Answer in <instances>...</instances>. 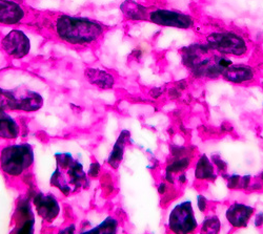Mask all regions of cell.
I'll return each mask as SVG.
<instances>
[{"label": "cell", "mask_w": 263, "mask_h": 234, "mask_svg": "<svg viewBox=\"0 0 263 234\" xmlns=\"http://www.w3.org/2000/svg\"><path fill=\"white\" fill-rule=\"evenodd\" d=\"M194 33L198 44L228 58H248L256 50L254 40L245 30L219 19H197Z\"/></svg>", "instance_id": "6da1fadb"}, {"label": "cell", "mask_w": 263, "mask_h": 234, "mask_svg": "<svg viewBox=\"0 0 263 234\" xmlns=\"http://www.w3.org/2000/svg\"><path fill=\"white\" fill-rule=\"evenodd\" d=\"M51 26L57 40L75 50L95 48L109 30L100 21L63 13L54 15Z\"/></svg>", "instance_id": "7a4b0ae2"}, {"label": "cell", "mask_w": 263, "mask_h": 234, "mask_svg": "<svg viewBox=\"0 0 263 234\" xmlns=\"http://www.w3.org/2000/svg\"><path fill=\"white\" fill-rule=\"evenodd\" d=\"M180 55L182 65L197 80L221 79L224 70L232 63L228 57L198 42L181 49Z\"/></svg>", "instance_id": "3957f363"}, {"label": "cell", "mask_w": 263, "mask_h": 234, "mask_svg": "<svg viewBox=\"0 0 263 234\" xmlns=\"http://www.w3.org/2000/svg\"><path fill=\"white\" fill-rule=\"evenodd\" d=\"M56 167L50 179L51 186L59 190L63 196H72L90 186V178L83 164L70 153L55 155Z\"/></svg>", "instance_id": "277c9868"}, {"label": "cell", "mask_w": 263, "mask_h": 234, "mask_svg": "<svg viewBox=\"0 0 263 234\" xmlns=\"http://www.w3.org/2000/svg\"><path fill=\"white\" fill-rule=\"evenodd\" d=\"M43 104L45 99L42 95L26 85L14 89L0 88V110L8 113H35L42 108Z\"/></svg>", "instance_id": "5b68a950"}, {"label": "cell", "mask_w": 263, "mask_h": 234, "mask_svg": "<svg viewBox=\"0 0 263 234\" xmlns=\"http://www.w3.org/2000/svg\"><path fill=\"white\" fill-rule=\"evenodd\" d=\"M35 161L31 144H9L0 151V168L8 177H20L29 170Z\"/></svg>", "instance_id": "8992f818"}, {"label": "cell", "mask_w": 263, "mask_h": 234, "mask_svg": "<svg viewBox=\"0 0 263 234\" xmlns=\"http://www.w3.org/2000/svg\"><path fill=\"white\" fill-rule=\"evenodd\" d=\"M167 228L172 234H194L199 228L193 204L190 200L175 205L167 217Z\"/></svg>", "instance_id": "52a82bcc"}, {"label": "cell", "mask_w": 263, "mask_h": 234, "mask_svg": "<svg viewBox=\"0 0 263 234\" xmlns=\"http://www.w3.org/2000/svg\"><path fill=\"white\" fill-rule=\"evenodd\" d=\"M146 21L159 27L194 31L197 27V18L176 10L153 8L148 9Z\"/></svg>", "instance_id": "ba28073f"}, {"label": "cell", "mask_w": 263, "mask_h": 234, "mask_svg": "<svg viewBox=\"0 0 263 234\" xmlns=\"http://www.w3.org/2000/svg\"><path fill=\"white\" fill-rule=\"evenodd\" d=\"M263 73L258 66H252L249 63H231L224 70L221 79L229 83L241 87H250V85H257Z\"/></svg>", "instance_id": "9c48e42d"}, {"label": "cell", "mask_w": 263, "mask_h": 234, "mask_svg": "<svg viewBox=\"0 0 263 234\" xmlns=\"http://www.w3.org/2000/svg\"><path fill=\"white\" fill-rule=\"evenodd\" d=\"M36 215L28 199H21L17 203L14 215V225L10 234H35Z\"/></svg>", "instance_id": "30bf717a"}, {"label": "cell", "mask_w": 263, "mask_h": 234, "mask_svg": "<svg viewBox=\"0 0 263 234\" xmlns=\"http://www.w3.org/2000/svg\"><path fill=\"white\" fill-rule=\"evenodd\" d=\"M4 53L12 59H23L29 55L31 51V40L25 32L20 30H12L0 42Z\"/></svg>", "instance_id": "8fae6325"}, {"label": "cell", "mask_w": 263, "mask_h": 234, "mask_svg": "<svg viewBox=\"0 0 263 234\" xmlns=\"http://www.w3.org/2000/svg\"><path fill=\"white\" fill-rule=\"evenodd\" d=\"M255 216V208L246 203L233 202L226 209V220L233 229L247 228Z\"/></svg>", "instance_id": "7c38bea8"}, {"label": "cell", "mask_w": 263, "mask_h": 234, "mask_svg": "<svg viewBox=\"0 0 263 234\" xmlns=\"http://www.w3.org/2000/svg\"><path fill=\"white\" fill-rule=\"evenodd\" d=\"M33 204L37 215L48 223L54 222L60 214V205L53 195L36 193L33 198Z\"/></svg>", "instance_id": "4fadbf2b"}, {"label": "cell", "mask_w": 263, "mask_h": 234, "mask_svg": "<svg viewBox=\"0 0 263 234\" xmlns=\"http://www.w3.org/2000/svg\"><path fill=\"white\" fill-rule=\"evenodd\" d=\"M28 12L25 7L14 0H0V25L11 27L24 23Z\"/></svg>", "instance_id": "5bb4252c"}, {"label": "cell", "mask_w": 263, "mask_h": 234, "mask_svg": "<svg viewBox=\"0 0 263 234\" xmlns=\"http://www.w3.org/2000/svg\"><path fill=\"white\" fill-rule=\"evenodd\" d=\"M194 177L198 182H214L218 173L212 160L204 154L196 159L194 164Z\"/></svg>", "instance_id": "9a60e30c"}, {"label": "cell", "mask_w": 263, "mask_h": 234, "mask_svg": "<svg viewBox=\"0 0 263 234\" xmlns=\"http://www.w3.org/2000/svg\"><path fill=\"white\" fill-rule=\"evenodd\" d=\"M21 133L18 121L6 111L0 110V139L16 140Z\"/></svg>", "instance_id": "2e32d148"}, {"label": "cell", "mask_w": 263, "mask_h": 234, "mask_svg": "<svg viewBox=\"0 0 263 234\" xmlns=\"http://www.w3.org/2000/svg\"><path fill=\"white\" fill-rule=\"evenodd\" d=\"M86 80L94 87L101 90H109L114 87L115 79L112 74L99 69H86L84 72Z\"/></svg>", "instance_id": "e0dca14e"}, {"label": "cell", "mask_w": 263, "mask_h": 234, "mask_svg": "<svg viewBox=\"0 0 263 234\" xmlns=\"http://www.w3.org/2000/svg\"><path fill=\"white\" fill-rule=\"evenodd\" d=\"M119 222L116 218L108 216L99 224L90 229L80 231L78 234H118Z\"/></svg>", "instance_id": "ac0fdd59"}, {"label": "cell", "mask_w": 263, "mask_h": 234, "mask_svg": "<svg viewBox=\"0 0 263 234\" xmlns=\"http://www.w3.org/2000/svg\"><path fill=\"white\" fill-rule=\"evenodd\" d=\"M129 140V133L127 131H123L119 138L117 139L111 155L108 157V164L111 167H113L114 169H117L123 159V155H124V150L126 147V144L128 143Z\"/></svg>", "instance_id": "d6986e66"}, {"label": "cell", "mask_w": 263, "mask_h": 234, "mask_svg": "<svg viewBox=\"0 0 263 234\" xmlns=\"http://www.w3.org/2000/svg\"><path fill=\"white\" fill-rule=\"evenodd\" d=\"M123 15L129 20H146L147 8H144L133 0H125L120 7Z\"/></svg>", "instance_id": "ffe728a7"}, {"label": "cell", "mask_w": 263, "mask_h": 234, "mask_svg": "<svg viewBox=\"0 0 263 234\" xmlns=\"http://www.w3.org/2000/svg\"><path fill=\"white\" fill-rule=\"evenodd\" d=\"M199 234H219L221 231V221L214 212H210L198 228Z\"/></svg>", "instance_id": "44dd1931"}, {"label": "cell", "mask_w": 263, "mask_h": 234, "mask_svg": "<svg viewBox=\"0 0 263 234\" xmlns=\"http://www.w3.org/2000/svg\"><path fill=\"white\" fill-rule=\"evenodd\" d=\"M211 160H212L213 164L215 165L218 174H220V175L227 174V172H228V164H227V162L224 160L221 159L220 156H219V155H214V156H212Z\"/></svg>", "instance_id": "7402d4cb"}, {"label": "cell", "mask_w": 263, "mask_h": 234, "mask_svg": "<svg viewBox=\"0 0 263 234\" xmlns=\"http://www.w3.org/2000/svg\"><path fill=\"white\" fill-rule=\"evenodd\" d=\"M221 176L226 180L228 188H230L231 190H238L239 189L241 176H239V175H227V174H223Z\"/></svg>", "instance_id": "603a6c76"}, {"label": "cell", "mask_w": 263, "mask_h": 234, "mask_svg": "<svg viewBox=\"0 0 263 234\" xmlns=\"http://www.w3.org/2000/svg\"><path fill=\"white\" fill-rule=\"evenodd\" d=\"M196 203L198 210L202 212V214H206L208 210L210 209V202L203 195H197Z\"/></svg>", "instance_id": "cb8c5ba5"}, {"label": "cell", "mask_w": 263, "mask_h": 234, "mask_svg": "<svg viewBox=\"0 0 263 234\" xmlns=\"http://www.w3.org/2000/svg\"><path fill=\"white\" fill-rule=\"evenodd\" d=\"M252 182H253L252 176H250V175H248V176H241L239 190H249Z\"/></svg>", "instance_id": "d4e9b609"}, {"label": "cell", "mask_w": 263, "mask_h": 234, "mask_svg": "<svg viewBox=\"0 0 263 234\" xmlns=\"http://www.w3.org/2000/svg\"><path fill=\"white\" fill-rule=\"evenodd\" d=\"M254 225L256 228H261L263 226V212H257L254 216Z\"/></svg>", "instance_id": "484cf974"}, {"label": "cell", "mask_w": 263, "mask_h": 234, "mask_svg": "<svg viewBox=\"0 0 263 234\" xmlns=\"http://www.w3.org/2000/svg\"><path fill=\"white\" fill-rule=\"evenodd\" d=\"M57 234H77L76 227H75V225H69L67 227L60 229Z\"/></svg>", "instance_id": "4316f807"}, {"label": "cell", "mask_w": 263, "mask_h": 234, "mask_svg": "<svg viewBox=\"0 0 263 234\" xmlns=\"http://www.w3.org/2000/svg\"><path fill=\"white\" fill-rule=\"evenodd\" d=\"M158 190H159V193H160L161 195L165 194V191H166V184H165V183H161V184L159 185V187H158Z\"/></svg>", "instance_id": "83f0119b"}, {"label": "cell", "mask_w": 263, "mask_h": 234, "mask_svg": "<svg viewBox=\"0 0 263 234\" xmlns=\"http://www.w3.org/2000/svg\"><path fill=\"white\" fill-rule=\"evenodd\" d=\"M257 66L259 67V69H260V70H261V72L263 73V61H262V62H260L259 65H257Z\"/></svg>", "instance_id": "f1b7e54d"}]
</instances>
